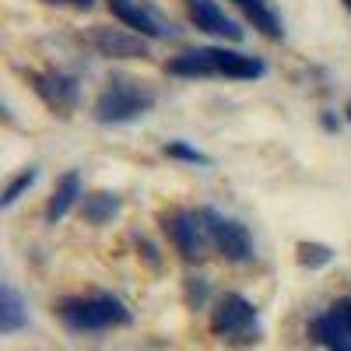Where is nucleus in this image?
<instances>
[{
  "label": "nucleus",
  "mask_w": 351,
  "mask_h": 351,
  "mask_svg": "<svg viewBox=\"0 0 351 351\" xmlns=\"http://www.w3.org/2000/svg\"><path fill=\"white\" fill-rule=\"evenodd\" d=\"M28 81H32V92L53 109L67 116L74 106H77V81L60 74V71H32L28 74Z\"/></svg>",
  "instance_id": "9"
},
{
  "label": "nucleus",
  "mask_w": 351,
  "mask_h": 351,
  "mask_svg": "<svg viewBox=\"0 0 351 351\" xmlns=\"http://www.w3.org/2000/svg\"><path fill=\"white\" fill-rule=\"evenodd\" d=\"M169 74L176 77H236V81H253L263 77L267 64L260 56L225 49V46H204V49H186L180 56H172L165 64Z\"/></svg>",
  "instance_id": "1"
},
{
  "label": "nucleus",
  "mask_w": 351,
  "mask_h": 351,
  "mask_svg": "<svg viewBox=\"0 0 351 351\" xmlns=\"http://www.w3.org/2000/svg\"><path fill=\"white\" fill-rule=\"evenodd\" d=\"M112 18H120L127 28L141 32L144 39H169L172 36V25H165L148 4H141V0H106Z\"/></svg>",
  "instance_id": "10"
},
{
  "label": "nucleus",
  "mask_w": 351,
  "mask_h": 351,
  "mask_svg": "<svg viewBox=\"0 0 351 351\" xmlns=\"http://www.w3.org/2000/svg\"><path fill=\"white\" fill-rule=\"evenodd\" d=\"M295 260H299V267L306 271H319V267H327V263L334 260V250L327 243H299L295 246Z\"/></svg>",
  "instance_id": "16"
},
{
  "label": "nucleus",
  "mask_w": 351,
  "mask_h": 351,
  "mask_svg": "<svg viewBox=\"0 0 351 351\" xmlns=\"http://www.w3.org/2000/svg\"><path fill=\"white\" fill-rule=\"evenodd\" d=\"M348 120H351V102H348Z\"/></svg>",
  "instance_id": "21"
},
{
  "label": "nucleus",
  "mask_w": 351,
  "mask_h": 351,
  "mask_svg": "<svg viewBox=\"0 0 351 351\" xmlns=\"http://www.w3.org/2000/svg\"><path fill=\"white\" fill-rule=\"evenodd\" d=\"M165 155L176 158V162H190V165H211V158L204 155L200 148H190L186 141H169L165 144Z\"/></svg>",
  "instance_id": "18"
},
{
  "label": "nucleus",
  "mask_w": 351,
  "mask_h": 351,
  "mask_svg": "<svg viewBox=\"0 0 351 351\" xmlns=\"http://www.w3.org/2000/svg\"><path fill=\"white\" fill-rule=\"evenodd\" d=\"M155 109V92L137 77H109V84L99 92L92 116L106 127H120V123H134L144 112Z\"/></svg>",
  "instance_id": "2"
},
{
  "label": "nucleus",
  "mask_w": 351,
  "mask_h": 351,
  "mask_svg": "<svg viewBox=\"0 0 351 351\" xmlns=\"http://www.w3.org/2000/svg\"><path fill=\"white\" fill-rule=\"evenodd\" d=\"M43 4H56V8H77V11H92L95 0H43Z\"/></svg>",
  "instance_id": "19"
},
{
  "label": "nucleus",
  "mask_w": 351,
  "mask_h": 351,
  "mask_svg": "<svg viewBox=\"0 0 351 351\" xmlns=\"http://www.w3.org/2000/svg\"><path fill=\"white\" fill-rule=\"evenodd\" d=\"M25 327H28V309H25L21 295L14 291V285H0V330L18 334Z\"/></svg>",
  "instance_id": "14"
},
{
  "label": "nucleus",
  "mask_w": 351,
  "mask_h": 351,
  "mask_svg": "<svg viewBox=\"0 0 351 351\" xmlns=\"http://www.w3.org/2000/svg\"><path fill=\"white\" fill-rule=\"evenodd\" d=\"M309 337L327 351H351V295L319 313L309 324Z\"/></svg>",
  "instance_id": "8"
},
{
  "label": "nucleus",
  "mask_w": 351,
  "mask_h": 351,
  "mask_svg": "<svg viewBox=\"0 0 351 351\" xmlns=\"http://www.w3.org/2000/svg\"><path fill=\"white\" fill-rule=\"evenodd\" d=\"M232 8H236L260 36H267V39H285V21L281 14L271 8V0H228Z\"/></svg>",
  "instance_id": "13"
},
{
  "label": "nucleus",
  "mask_w": 351,
  "mask_h": 351,
  "mask_svg": "<svg viewBox=\"0 0 351 351\" xmlns=\"http://www.w3.org/2000/svg\"><path fill=\"white\" fill-rule=\"evenodd\" d=\"M183 4H186L190 21L200 28V32L218 36V39H228V43H239V39H243V28L218 8V0H183Z\"/></svg>",
  "instance_id": "11"
},
{
  "label": "nucleus",
  "mask_w": 351,
  "mask_h": 351,
  "mask_svg": "<svg viewBox=\"0 0 351 351\" xmlns=\"http://www.w3.org/2000/svg\"><path fill=\"white\" fill-rule=\"evenodd\" d=\"M92 46L99 49V56L109 60H148L152 46L141 32L134 28H112V25H95L92 28Z\"/></svg>",
  "instance_id": "7"
},
{
  "label": "nucleus",
  "mask_w": 351,
  "mask_h": 351,
  "mask_svg": "<svg viewBox=\"0 0 351 351\" xmlns=\"http://www.w3.org/2000/svg\"><path fill=\"white\" fill-rule=\"evenodd\" d=\"M344 8H348V11H351V0H344Z\"/></svg>",
  "instance_id": "20"
},
{
  "label": "nucleus",
  "mask_w": 351,
  "mask_h": 351,
  "mask_svg": "<svg viewBox=\"0 0 351 351\" xmlns=\"http://www.w3.org/2000/svg\"><path fill=\"white\" fill-rule=\"evenodd\" d=\"M256 319H260L256 306L239 291H228L211 313V330L221 341H256Z\"/></svg>",
  "instance_id": "5"
},
{
  "label": "nucleus",
  "mask_w": 351,
  "mask_h": 351,
  "mask_svg": "<svg viewBox=\"0 0 351 351\" xmlns=\"http://www.w3.org/2000/svg\"><path fill=\"white\" fill-rule=\"evenodd\" d=\"M81 197H84L81 172H77V169H67L60 180H56V186H53V193H49V200H46V221L56 225V221H60Z\"/></svg>",
  "instance_id": "12"
},
{
  "label": "nucleus",
  "mask_w": 351,
  "mask_h": 351,
  "mask_svg": "<svg viewBox=\"0 0 351 351\" xmlns=\"http://www.w3.org/2000/svg\"><path fill=\"white\" fill-rule=\"evenodd\" d=\"M162 232L169 236V243L176 246V253H180L183 260H190V263L193 260H204V256H208V250H215L200 211L180 208V211L162 215Z\"/></svg>",
  "instance_id": "4"
},
{
  "label": "nucleus",
  "mask_w": 351,
  "mask_h": 351,
  "mask_svg": "<svg viewBox=\"0 0 351 351\" xmlns=\"http://www.w3.org/2000/svg\"><path fill=\"white\" fill-rule=\"evenodd\" d=\"M56 316H60L71 330H112V327H127L134 319V313L112 295L64 299L60 306H56Z\"/></svg>",
  "instance_id": "3"
},
{
  "label": "nucleus",
  "mask_w": 351,
  "mask_h": 351,
  "mask_svg": "<svg viewBox=\"0 0 351 351\" xmlns=\"http://www.w3.org/2000/svg\"><path fill=\"white\" fill-rule=\"evenodd\" d=\"M116 211H120V197L116 193L99 190V193H84L81 197V218L88 225H106V221L116 218Z\"/></svg>",
  "instance_id": "15"
},
{
  "label": "nucleus",
  "mask_w": 351,
  "mask_h": 351,
  "mask_svg": "<svg viewBox=\"0 0 351 351\" xmlns=\"http://www.w3.org/2000/svg\"><path fill=\"white\" fill-rule=\"evenodd\" d=\"M36 180H39V169L36 165H28V169H21L18 176H14V180L4 186V193H0V208H14V204H18V197L21 193H28V190H32L36 186Z\"/></svg>",
  "instance_id": "17"
},
{
  "label": "nucleus",
  "mask_w": 351,
  "mask_h": 351,
  "mask_svg": "<svg viewBox=\"0 0 351 351\" xmlns=\"http://www.w3.org/2000/svg\"><path fill=\"white\" fill-rule=\"evenodd\" d=\"M200 215H204V225H208L215 253H221L228 263H246V260L256 256L253 253V239H250V232H246L243 221L221 215L218 208H200Z\"/></svg>",
  "instance_id": "6"
}]
</instances>
